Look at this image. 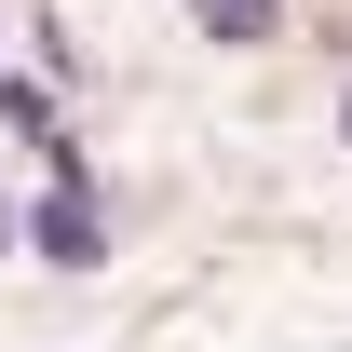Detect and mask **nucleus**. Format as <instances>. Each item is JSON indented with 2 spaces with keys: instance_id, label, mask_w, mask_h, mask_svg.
<instances>
[{
  "instance_id": "1",
  "label": "nucleus",
  "mask_w": 352,
  "mask_h": 352,
  "mask_svg": "<svg viewBox=\"0 0 352 352\" xmlns=\"http://www.w3.org/2000/svg\"><path fill=\"white\" fill-rule=\"evenodd\" d=\"M190 14H204L217 41H271V14H285V0H190Z\"/></svg>"
},
{
  "instance_id": "2",
  "label": "nucleus",
  "mask_w": 352,
  "mask_h": 352,
  "mask_svg": "<svg viewBox=\"0 0 352 352\" xmlns=\"http://www.w3.org/2000/svg\"><path fill=\"white\" fill-rule=\"evenodd\" d=\"M339 122H352V109H339Z\"/></svg>"
}]
</instances>
